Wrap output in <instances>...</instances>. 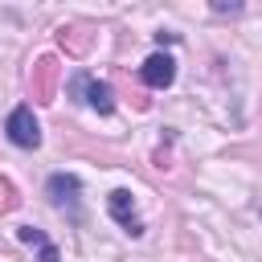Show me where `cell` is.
<instances>
[{
  "label": "cell",
  "instance_id": "6",
  "mask_svg": "<svg viewBox=\"0 0 262 262\" xmlns=\"http://www.w3.org/2000/svg\"><path fill=\"white\" fill-rule=\"evenodd\" d=\"M53 90H57V61L53 57H37V66H33V94H37V102H53Z\"/></svg>",
  "mask_w": 262,
  "mask_h": 262
},
{
  "label": "cell",
  "instance_id": "1",
  "mask_svg": "<svg viewBox=\"0 0 262 262\" xmlns=\"http://www.w3.org/2000/svg\"><path fill=\"white\" fill-rule=\"evenodd\" d=\"M78 192H82V180L74 172H53L49 184H45V196L53 209H61L70 221H82V209H78Z\"/></svg>",
  "mask_w": 262,
  "mask_h": 262
},
{
  "label": "cell",
  "instance_id": "4",
  "mask_svg": "<svg viewBox=\"0 0 262 262\" xmlns=\"http://www.w3.org/2000/svg\"><path fill=\"white\" fill-rule=\"evenodd\" d=\"M139 78H143L151 90H164V86L176 82V61H172L168 53H151V57L139 66Z\"/></svg>",
  "mask_w": 262,
  "mask_h": 262
},
{
  "label": "cell",
  "instance_id": "3",
  "mask_svg": "<svg viewBox=\"0 0 262 262\" xmlns=\"http://www.w3.org/2000/svg\"><path fill=\"white\" fill-rule=\"evenodd\" d=\"M4 131H8V139H12L16 147H37V143H41V127H37V119H33L29 106H16V111L8 115V123H4Z\"/></svg>",
  "mask_w": 262,
  "mask_h": 262
},
{
  "label": "cell",
  "instance_id": "2",
  "mask_svg": "<svg viewBox=\"0 0 262 262\" xmlns=\"http://www.w3.org/2000/svg\"><path fill=\"white\" fill-rule=\"evenodd\" d=\"M70 94H74L78 102L94 106L98 115H111V111H115V90H111L106 82L90 78V74H74V78H70Z\"/></svg>",
  "mask_w": 262,
  "mask_h": 262
},
{
  "label": "cell",
  "instance_id": "5",
  "mask_svg": "<svg viewBox=\"0 0 262 262\" xmlns=\"http://www.w3.org/2000/svg\"><path fill=\"white\" fill-rule=\"evenodd\" d=\"M106 209H111V217H115L131 237H139V233H143V225H139V217H135V201H131V192H127V188H115V192L106 196Z\"/></svg>",
  "mask_w": 262,
  "mask_h": 262
},
{
  "label": "cell",
  "instance_id": "7",
  "mask_svg": "<svg viewBox=\"0 0 262 262\" xmlns=\"http://www.w3.org/2000/svg\"><path fill=\"white\" fill-rule=\"evenodd\" d=\"M0 209H16V196H12V184L0 180Z\"/></svg>",
  "mask_w": 262,
  "mask_h": 262
}]
</instances>
